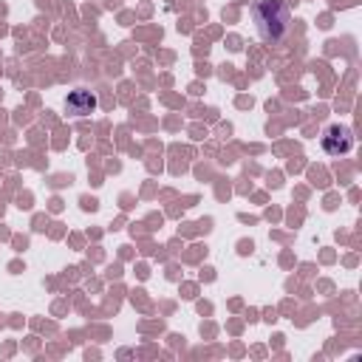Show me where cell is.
<instances>
[{"label":"cell","mask_w":362,"mask_h":362,"mask_svg":"<svg viewBox=\"0 0 362 362\" xmlns=\"http://www.w3.org/2000/svg\"><path fill=\"white\" fill-rule=\"evenodd\" d=\"M255 23L263 40L280 42L288 31V6L283 0H257L255 3Z\"/></svg>","instance_id":"cell-1"},{"label":"cell","mask_w":362,"mask_h":362,"mask_svg":"<svg viewBox=\"0 0 362 362\" xmlns=\"http://www.w3.org/2000/svg\"><path fill=\"white\" fill-rule=\"evenodd\" d=\"M351 147H354V133H351V127H345V124H331V127H325V133H322V150H325L328 156H345Z\"/></svg>","instance_id":"cell-2"},{"label":"cell","mask_w":362,"mask_h":362,"mask_svg":"<svg viewBox=\"0 0 362 362\" xmlns=\"http://www.w3.org/2000/svg\"><path fill=\"white\" fill-rule=\"evenodd\" d=\"M65 105H68V110H71L74 116H85V113H90V110L96 107V96L88 93V90H74V93L65 99Z\"/></svg>","instance_id":"cell-3"}]
</instances>
